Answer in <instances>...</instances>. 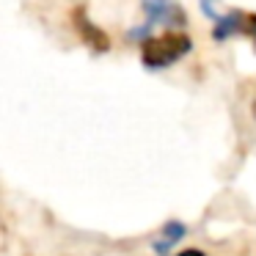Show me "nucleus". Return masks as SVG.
Returning a JSON list of instances; mask_svg holds the SVG:
<instances>
[{
    "label": "nucleus",
    "instance_id": "f257e3e1",
    "mask_svg": "<svg viewBox=\"0 0 256 256\" xmlns=\"http://www.w3.org/2000/svg\"><path fill=\"white\" fill-rule=\"evenodd\" d=\"M190 52H193L190 34H184V28H168V34L149 36L140 44V66L146 72H162L184 61Z\"/></svg>",
    "mask_w": 256,
    "mask_h": 256
},
{
    "label": "nucleus",
    "instance_id": "f03ea898",
    "mask_svg": "<svg viewBox=\"0 0 256 256\" xmlns=\"http://www.w3.org/2000/svg\"><path fill=\"white\" fill-rule=\"evenodd\" d=\"M144 25L154 34V28H184L188 14L176 0H140Z\"/></svg>",
    "mask_w": 256,
    "mask_h": 256
},
{
    "label": "nucleus",
    "instance_id": "7ed1b4c3",
    "mask_svg": "<svg viewBox=\"0 0 256 256\" xmlns=\"http://www.w3.org/2000/svg\"><path fill=\"white\" fill-rule=\"evenodd\" d=\"M72 28L78 30L80 42H83V44L88 47L94 56H105V52L110 50V36H108L105 30H102L100 25H96L88 14H86L83 6H74V12H72Z\"/></svg>",
    "mask_w": 256,
    "mask_h": 256
},
{
    "label": "nucleus",
    "instance_id": "20e7f679",
    "mask_svg": "<svg viewBox=\"0 0 256 256\" xmlns=\"http://www.w3.org/2000/svg\"><path fill=\"white\" fill-rule=\"evenodd\" d=\"M184 234H188V226H184L182 220H166L162 223V228L157 232V237L152 240V250H154L157 256H168L174 248H176L179 240H184Z\"/></svg>",
    "mask_w": 256,
    "mask_h": 256
},
{
    "label": "nucleus",
    "instance_id": "39448f33",
    "mask_svg": "<svg viewBox=\"0 0 256 256\" xmlns=\"http://www.w3.org/2000/svg\"><path fill=\"white\" fill-rule=\"evenodd\" d=\"M242 22H245V12L240 8H232V12L220 14L212 25V39L215 42H228L232 36H242Z\"/></svg>",
    "mask_w": 256,
    "mask_h": 256
},
{
    "label": "nucleus",
    "instance_id": "423d86ee",
    "mask_svg": "<svg viewBox=\"0 0 256 256\" xmlns=\"http://www.w3.org/2000/svg\"><path fill=\"white\" fill-rule=\"evenodd\" d=\"M242 36L254 44V50H256V14L250 12V14H245V22H242Z\"/></svg>",
    "mask_w": 256,
    "mask_h": 256
},
{
    "label": "nucleus",
    "instance_id": "0eeeda50",
    "mask_svg": "<svg viewBox=\"0 0 256 256\" xmlns=\"http://www.w3.org/2000/svg\"><path fill=\"white\" fill-rule=\"evenodd\" d=\"M215 3H220V0H201V12H204L206 17L212 20V22L220 17V14H218V8H215Z\"/></svg>",
    "mask_w": 256,
    "mask_h": 256
},
{
    "label": "nucleus",
    "instance_id": "6e6552de",
    "mask_svg": "<svg viewBox=\"0 0 256 256\" xmlns=\"http://www.w3.org/2000/svg\"><path fill=\"white\" fill-rule=\"evenodd\" d=\"M176 256H206L204 250H198V248H184V250H179Z\"/></svg>",
    "mask_w": 256,
    "mask_h": 256
},
{
    "label": "nucleus",
    "instance_id": "1a4fd4ad",
    "mask_svg": "<svg viewBox=\"0 0 256 256\" xmlns=\"http://www.w3.org/2000/svg\"><path fill=\"white\" fill-rule=\"evenodd\" d=\"M254 116H256V102H254Z\"/></svg>",
    "mask_w": 256,
    "mask_h": 256
}]
</instances>
